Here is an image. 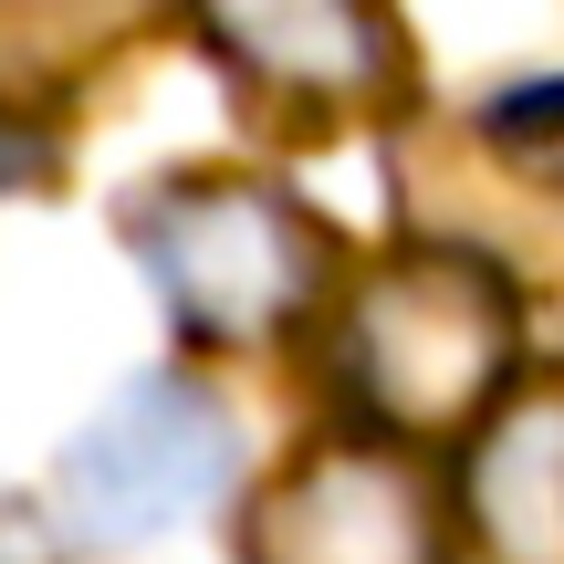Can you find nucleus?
<instances>
[{
    "label": "nucleus",
    "mask_w": 564,
    "mask_h": 564,
    "mask_svg": "<svg viewBox=\"0 0 564 564\" xmlns=\"http://www.w3.org/2000/svg\"><path fill=\"white\" fill-rule=\"evenodd\" d=\"M209 74L282 126H366L408 95V42L387 0H167Z\"/></svg>",
    "instance_id": "4"
},
{
    "label": "nucleus",
    "mask_w": 564,
    "mask_h": 564,
    "mask_svg": "<svg viewBox=\"0 0 564 564\" xmlns=\"http://www.w3.org/2000/svg\"><path fill=\"white\" fill-rule=\"evenodd\" d=\"M512 366H523V293L460 241H408L335 293V387L387 440L491 419L512 398Z\"/></svg>",
    "instance_id": "1"
},
{
    "label": "nucleus",
    "mask_w": 564,
    "mask_h": 564,
    "mask_svg": "<svg viewBox=\"0 0 564 564\" xmlns=\"http://www.w3.org/2000/svg\"><path fill=\"white\" fill-rule=\"evenodd\" d=\"M251 564H440V523L387 449L335 440L272 481L251 523Z\"/></svg>",
    "instance_id": "5"
},
{
    "label": "nucleus",
    "mask_w": 564,
    "mask_h": 564,
    "mask_svg": "<svg viewBox=\"0 0 564 564\" xmlns=\"http://www.w3.org/2000/svg\"><path fill=\"white\" fill-rule=\"evenodd\" d=\"M481 147L512 167V178L554 188L564 199V74H533V84H502L481 105Z\"/></svg>",
    "instance_id": "7"
},
{
    "label": "nucleus",
    "mask_w": 564,
    "mask_h": 564,
    "mask_svg": "<svg viewBox=\"0 0 564 564\" xmlns=\"http://www.w3.org/2000/svg\"><path fill=\"white\" fill-rule=\"evenodd\" d=\"M126 241L188 345H272L335 293V230L251 167H188L137 188Z\"/></svg>",
    "instance_id": "2"
},
{
    "label": "nucleus",
    "mask_w": 564,
    "mask_h": 564,
    "mask_svg": "<svg viewBox=\"0 0 564 564\" xmlns=\"http://www.w3.org/2000/svg\"><path fill=\"white\" fill-rule=\"evenodd\" d=\"M42 167H53V147L21 137V116H0V188H11V178H42Z\"/></svg>",
    "instance_id": "8"
},
{
    "label": "nucleus",
    "mask_w": 564,
    "mask_h": 564,
    "mask_svg": "<svg viewBox=\"0 0 564 564\" xmlns=\"http://www.w3.org/2000/svg\"><path fill=\"white\" fill-rule=\"evenodd\" d=\"M230 481H241L230 408L199 377H137L126 398H105L74 429V449L53 470V502L84 544L137 554V544H167V533L209 523L230 502Z\"/></svg>",
    "instance_id": "3"
},
{
    "label": "nucleus",
    "mask_w": 564,
    "mask_h": 564,
    "mask_svg": "<svg viewBox=\"0 0 564 564\" xmlns=\"http://www.w3.org/2000/svg\"><path fill=\"white\" fill-rule=\"evenodd\" d=\"M470 564H564V377L512 387L460 470Z\"/></svg>",
    "instance_id": "6"
}]
</instances>
